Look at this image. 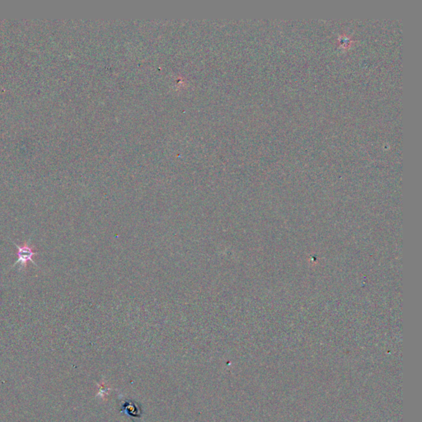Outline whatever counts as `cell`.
Masks as SVG:
<instances>
[{
  "instance_id": "6da1fadb",
  "label": "cell",
  "mask_w": 422,
  "mask_h": 422,
  "mask_svg": "<svg viewBox=\"0 0 422 422\" xmlns=\"http://www.w3.org/2000/svg\"><path fill=\"white\" fill-rule=\"evenodd\" d=\"M12 243L15 245L17 250H18L17 251L18 259L16 261L15 263L12 265L10 269L15 267L17 265H20L19 272L20 270H24L29 262L33 263V265H35L37 267H38V265L34 261V257L38 256L39 253L33 251V246H31V237L27 241L25 242L22 245H18L13 241H12Z\"/></svg>"
}]
</instances>
